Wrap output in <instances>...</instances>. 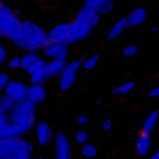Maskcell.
Masks as SVG:
<instances>
[{"label":"cell","mask_w":159,"mask_h":159,"mask_svg":"<svg viewBox=\"0 0 159 159\" xmlns=\"http://www.w3.org/2000/svg\"><path fill=\"white\" fill-rule=\"evenodd\" d=\"M49 45L48 32L42 27V25L35 24L34 21H22V38L19 42L15 43L16 48L29 52H38L40 49H43Z\"/></svg>","instance_id":"1"},{"label":"cell","mask_w":159,"mask_h":159,"mask_svg":"<svg viewBox=\"0 0 159 159\" xmlns=\"http://www.w3.org/2000/svg\"><path fill=\"white\" fill-rule=\"evenodd\" d=\"M35 110H37V105L25 99V100L16 103L15 110L8 115L10 116V123L15 124L24 135L30 134L32 130H35V126H37Z\"/></svg>","instance_id":"2"},{"label":"cell","mask_w":159,"mask_h":159,"mask_svg":"<svg viewBox=\"0 0 159 159\" xmlns=\"http://www.w3.org/2000/svg\"><path fill=\"white\" fill-rule=\"evenodd\" d=\"M34 145L24 137L19 139H0V159L13 156L16 159H32Z\"/></svg>","instance_id":"3"},{"label":"cell","mask_w":159,"mask_h":159,"mask_svg":"<svg viewBox=\"0 0 159 159\" xmlns=\"http://www.w3.org/2000/svg\"><path fill=\"white\" fill-rule=\"evenodd\" d=\"M83 62H84V59H81V57L67 62V67H65L64 73L59 76V89L62 92H67L69 89L73 88L80 69H83Z\"/></svg>","instance_id":"4"},{"label":"cell","mask_w":159,"mask_h":159,"mask_svg":"<svg viewBox=\"0 0 159 159\" xmlns=\"http://www.w3.org/2000/svg\"><path fill=\"white\" fill-rule=\"evenodd\" d=\"M94 27H92L91 24H84V22H80L76 19L70 21V38H69V46L73 45V43H78L81 42V40H86Z\"/></svg>","instance_id":"5"},{"label":"cell","mask_w":159,"mask_h":159,"mask_svg":"<svg viewBox=\"0 0 159 159\" xmlns=\"http://www.w3.org/2000/svg\"><path fill=\"white\" fill-rule=\"evenodd\" d=\"M54 153L56 159H72V143L65 132H57L54 135Z\"/></svg>","instance_id":"6"},{"label":"cell","mask_w":159,"mask_h":159,"mask_svg":"<svg viewBox=\"0 0 159 159\" xmlns=\"http://www.w3.org/2000/svg\"><path fill=\"white\" fill-rule=\"evenodd\" d=\"M27 91L29 86L25 84L24 81H19V80H11L8 83V86L3 89V94H7L10 99H13L16 103L22 102L27 99Z\"/></svg>","instance_id":"7"},{"label":"cell","mask_w":159,"mask_h":159,"mask_svg":"<svg viewBox=\"0 0 159 159\" xmlns=\"http://www.w3.org/2000/svg\"><path fill=\"white\" fill-rule=\"evenodd\" d=\"M48 38L52 43H64L69 45V38H70V22H61L56 24L49 32H48Z\"/></svg>","instance_id":"8"},{"label":"cell","mask_w":159,"mask_h":159,"mask_svg":"<svg viewBox=\"0 0 159 159\" xmlns=\"http://www.w3.org/2000/svg\"><path fill=\"white\" fill-rule=\"evenodd\" d=\"M35 139H37L40 147L46 148L48 145L54 140V132H52V127L46 121H38L37 126H35Z\"/></svg>","instance_id":"9"},{"label":"cell","mask_w":159,"mask_h":159,"mask_svg":"<svg viewBox=\"0 0 159 159\" xmlns=\"http://www.w3.org/2000/svg\"><path fill=\"white\" fill-rule=\"evenodd\" d=\"M43 51V54L46 59H62V61H67L69 59V54H70V51H69V45H64V43H52L49 42V45L46 48L42 49Z\"/></svg>","instance_id":"10"},{"label":"cell","mask_w":159,"mask_h":159,"mask_svg":"<svg viewBox=\"0 0 159 159\" xmlns=\"http://www.w3.org/2000/svg\"><path fill=\"white\" fill-rule=\"evenodd\" d=\"M73 19H76L80 22H84V24H91L92 27H96V25H99V22H100V15L92 7L83 5L76 11V15H75Z\"/></svg>","instance_id":"11"},{"label":"cell","mask_w":159,"mask_h":159,"mask_svg":"<svg viewBox=\"0 0 159 159\" xmlns=\"http://www.w3.org/2000/svg\"><path fill=\"white\" fill-rule=\"evenodd\" d=\"M151 134H147V132H142L137 135L135 139V151L139 156H147L150 153V148H151Z\"/></svg>","instance_id":"12"},{"label":"cell","mask_w":159,"mask_h":159,"mask_svg":"<svg viewBox=\"0 0 159 159\" xmlns=\"http://www.w3.org/2000/svg\"><path fill=\"white\" fill-rule=\"evenodd\" d=\"M46 99V89H45V84H30L29 86V91H27V100H30L32 103L38 105L45 102Z\"/></svg>","instance_id":"13"},{"label":"cell","mask_w":159,"mask_h":159,"mask_svg":"<svg viewBox=\"0 0 159 159\" xmlns=\"http://www.w3.org/2000/svg\"><path fill=\"white\" fill-rule=\"evenodd\" d=\"M67 67V61H62V59H51L48 61V65H46V73L49 78H56V76H61Z\"/></svg>","instance_id":"14"},{"label":"cell","mask_w":159,"mask_h":159,"mask_svg":"<svg viewBox=\"0 0 159 159\" xmlns=\"http://www.w3.org/2000/svg\"><path fill=\"white\" fill-rule=\"evenodd\" d=\"M145 19H147V10L137 7L127 15V25L129 27H137V25L145 22Z\"/></svg>","instance_id":"15"},{"label":"cell","mask_w":159,"mask_h":159,"mask_svg":"<svg viewBox=\"0 0 159 159\" xmlns=\"http://www.w3.org/2000/svg\"><path fill=\"white\" fill-rule=\"evenodd\" d=\"M19 137H24V134L13 123H10V119L7 123L0 124V139H19Z\"/></svg>","instance_id":"16"},{"label":"cell","mask_w":159,"mask_h":159,"mask_svg":"<svg viewBox=\"0 0 159 159\" xmlns=\"http://www.w3.org/2000/svg\"><path fill=\"white\" fill-rule=\"evenodd\" d=\"M126 29H129V25H127V16H123V18H119V19L111 25V29L108 30V34H107V42H111V40L118 38Z\"/></svg>","instance_id":"17"},{"label":"cell","mask_w":159,"mask_h":159,"mask_svg":"<svg viewBox=\"0 0 159 159\" xmlns=\"http://www.w3.org/2000/svg\"><path fill=\"white\" fill-rule=\"evenodd\" d=\"M157 119H159V111H157V110L151 111L147 118H145V121H143V124H142V132L151 134V130H153V129L156 127V124H157Z\"/></svg>","instance_id":"18"},{"label":"cell","mask_w":159,"mask_h":159,"mask_svg":"<svg viewBox=\"0 0 159 159\" xmlns=\"http://www.w3.org/2000/svg\"><path fill=\"white\" fill-rule=\"evenodd\" d=\"M38 59H40V56L34 51H29V52H25V54H22V57H21V70L27 72Z\"/></svg>","instance_id":"19"},{"label":"cell","mask_w":159,"mask_h":159,"mask_svg":"<svg viewBox=\"0 0 159 159\" xmlns=\"http://www.w3.org/2000/svg\"><path fill=\"white\" fill-rule=\"evenodd\" d=\"M135 88V83L134 81H126L123 84H119V86H115L111 88V96H127L129 92Z\"/></svg>","instance_id":"20"},{"label":"cell","mask_w":159,"mask_h":159,"mask_svg":"<svg viewBox=\"0 0 159 159\" xmlns=\"http://www.w3.org/2000/svg\"><path fill=\"white\" fill-rule=\"evenodd\" d=\"M16 107V102L10 99L7 94H2V97H0V113H7L10 115L13 110H15Z\"/></svg>","instance_id":"21"},{"label":"cell","mask_w":159,"mask_h":159,"mask_svg":"<svg viewBox=\"0 0 159 159\" xmlns=\"http://www.w3.org/2000/svg\"><path fill=\"white\" fill-rule=\"evenodd\" d=\"M97 64H99V54L96 52V54H91L89 57L84 59L83 62V70L84 72H94L97 69Z\"/></svg>","instance_id":"22"},{"label":"cell","mask_w":159,"mask_h":159,"mask_svg":"<svg viewBox=\"0 0 159 159\" xmlns=\"http://www.w3.org/2000/svg\"><path fill=\"white\" fill-rule=\"evenodd\" d=\"M81 156L86 159H94L97 156V147L94 143H89V142L81 145Z\"/></svg>","instance_id":"23"},{"label":"cell","mask_w":159,"mask_h":159,"mask_svg":"<svg viewBox=\"0 0 159 159\" xmlns=\"http://www.w3.org/2000/svg\"><path fill=\"white\" fill-rule=\"evenodd\" d=\"M48 78H49V76H48L46 69H45V70H40V72L30 75V83H32V84H45V83L48 81Z\"/></svg>","instance_id":"24"},{"label":"cell","mask_w":159,"mask_h":159,"mask_svg":"<svg viewBox=\"0 0 159 159\" xmlns=\"http://www.w3.org/2000/svg\"><path fill=\"white\" fill-rule=\"evenodd\" d=\"M46 65H48V61H46V57H40L32 67L27 70V75L30 76V75H34V73H37V72H40V70H45L46 69Z\"/></svg>","instance_id":"25"},{"label":"cell","mask_w":159,"mask_h":159,"mask_svg":"<svg viewBox=\"0 0 159 159\" xmlns=\"http://www.w3.org/2000/svg\"><path fill=\"white\" fill-rule=\"evenodd\" d=\"M115 10V3H113V0H107L105 3H102L99 8H97V13L102 16V15H108V13H111Z\"/></svg>","instance_id":"26"},{"label":"cell","mask_w":159,"mask_h":159,"mask_svg":"<svg viewBox=\"0 0 159 159\" xmlns=\"http://www.w3.org/2000/svg\"><path fill=\"white\" fill-rule=\"evenodd\" d=\"M7 67L10 70H19L21 69V56L19 54H15V56H11L7 62Z\"/></svg>","instance_id":"27"},{"label":"cell","mask_w":159,"mask_h":159,"mask_svg":"<svg viewBox=\"0 0 159 159\" xmlns=\"http://www.w3.org/2000/svg\"><path fill=\"white\" fill-rule=\"evenodd\" d=\"M137 52H139V46H137V45H127V46L123 48L121 54H123L124 57H134Z\"/></svg>","instance_id":"28"},{"label":"cell","mask_w":159,"mask_h":159,"mask_svg":"<svg viewBox=\"0 0 159 159\" xmlns=\"http://www.w3.org/2000/svg\"><path fill=\"white\" fill-rule=\"evenodd\" d=\"M75 140H76V143H80V145H84V143L89 142V134H88L86 130H76Z\"/></svg>","instance_id":"29"},{"label":"cell","mask_w":159,"mask_h":159,"mask_svg":"<svg viewBox=\"0 0 159 159\" xmlns=\"http://www.w3.org/2000/svg\"><path fill=\"white\" fill-rule=\"evenodd\" d=\"M10 81H11V80H10V73L8 72H2V73H0V89H2V92L8 86Z\"/></svg>","instance_id":"30"},{"label":"cell","mask_w":159,"mask_h":159,"mask_svg":"<svg viewBox=\"0 0 159 159\" xmlns=\"http://www.w3.org/2000/svg\"><path fill=\"white\" fill-rule=\"evenodd\" d=\"M7 62H8V49H7V46L2 43V46H0V64L5 65Z\"/></svg>","instance_id":"31"},{"label":"cell","mask_w":159,"mask_h":159,"mask_svg":"<svg viewBox=\"0 0 159 159\" xmlns=\"http://www.w3.org/2000/svg\"><path fill=\"white\" fill-rule=\"evenodd\" d=\"M107 0H84V5H88V7H92L96 11H97V8L102 5V3H105Z\"/></svg>","instance_id":"32"},{"label":"cell","mask_w":159,"mask_h":159,"mask_svg":"<svg viewBox=\"0 0 159 159\" xmlns=\"http://www.w3.org/2000/svg\"><path fill=\"white\" fill-rule=\"evenodd\" d=\"M89 123V116L88 115H80L78 118H76V124L78 126H86Z\"/></svg>","instance_id":"33"},{"label":"cell","mask_w":159,"mask_h":159,"mask_svg":"<svg viewBox=\"0 0 159 159\" xmlns=\"http://www.w3.org/2000/svg\"><path fill=\"white\" fill-rule=\"evenodd\" d=\"M111 126H113V119L111 118H107V119H103V121H102V129L103 130H110Z\"/></svg>","instance_id":"34"},{"label":"cell","mask_w":159,"mask_h":159,"mask_svg":"<svg viewBox=\"0 0 159 159\" xmlns=\"http://www.w3.org/2000/svg\"><path fill=\"white\" fill-rule=\"evenodd\" d=\"M150 99H156V97H159V86H156V88H153L148 94H147Z\"/></svg>","instance_id":"35"},{"label":"cell","mask_w":159,"mask_h":159,"mask_svg":"<svg viewBox=\"0 0 159 159\" xmlns=\"http://www.w3.org/2000/svg\"><path fill=\"white\" fill-rule=\"evenodd\" d=\"M150 32H151V34H156V32H159V25H151Z\"/></svg>","instance_id":"36"},{"label":"cell","mask_w":159,"mask_h":159,"mask_svg":"<svg viewBox=\"0 0 159 159\" xmlns=\"http://www.w3.org/2000/svg\"><path fill=\"white\" fill-rule=\"evenodd\" d=\"M150 159H159V150H157V151H154V153L150 156Z\"/></svg>","instance_id":"37"},{"label":"cell","mask_w":159,"mask_h":159,"mask_svg":"<svg viewBox=\"0 0 159 159\" xmlns=\"http://www.w3.org/2000/svg\"><path fill=\"white\" fill-rule=\"evenodd\" d=\"M37 159H45L43 156H37Z\"/></svg>","instance_id":"38"},{"label":"cell","mask_w":159,"mask_h":159,"mask_svg":"<svg viewBox=\"0 0 159 159\" xmlns=\"http://www.w3.org/2000/svg\"><path fill=\"white\" fill-rule=\"evenodd\" d=\"M7 159H16V157H13V156H8V157H7Z\"/></svg>","instance_id":"39"}]
</instances>
